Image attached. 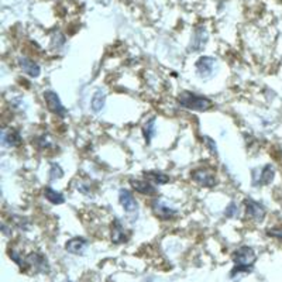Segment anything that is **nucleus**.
<instances>
[{
    "mask_svg": "<svg viewBox=\"0 0 282 282\" xmlns=\"http://www.w3.org/2000/svg\"><path fill=\"white\" fill-rule=\"evenodd\" d=\"M232 258H233V263L236 264V267L230 272V278L236 281V276H243L245 274H248L250 271H252V265L257 260V254L251 247L243 245V247H239L237 250H234Z\"/></svg>",
    "mask_w": 282,
    "mask_h": 282,
    "instance_id": "nucleus-1",
    "label": "nucleus"
},
{
    "mask_svg": "<svg viewBox=\"0 0 282 282\" xmlns=\"http://www.w3.org/2000/svg\"><path fill=\"white\" fill-rule=\"evenodd\" d=\"M178 103L181 104V107L196 111H206L212 107L210 99L202 96V95H198V93L189 92V91L179 93Z\"/></svg>",
    "mask_w": 282,
    "mask_h": 282,
    "instance_id": "nucleus-2",
    "label": "nucleus"
},
{
    "mask_svg": "<svg viewBox=\"0 0 282 282\" xmlns=\"http://www.w3.org/2000/svg\"><path fill=\"white\" fill-rule=\"evenodd\" d=\"M217 67V61L213 57H201L199 60L195 64V68H196V74L199 78L202 79H209L212 78L213 74H215V69Z\"/></svg>",
    "mask_w": 282,
    "mask_h": 282,
    "instance_id": "nucleus-3",
    "label": "nucleus"
},
{
    "mask_svg": "<svg viewBox=\"0 0 282 282\" xmlns=\"http://www.w3.org/2000/svg\"><path fill=\"white\" fill-rule=\"evenodd\" d=\"M244 206L247 217L251 219L252 221H263L265 219L267 210L264 208L263 203L257 202V201H254L251 198H247L244 201Z\"/></svg>",
    "mask_w": 282,
    "mask_h": 282,
    "instance_id": "nucleus-4",
    "label": "nucleus"
},
{
    "mask_svg": "<svg viewBox=\"0 0 282 282\" xmlns=\"http://www.w3.org/2000/svg\"><path fill=\"white\" fill-rule=\"evenodd\" d=\"M44 100H45V103L48 106L49 111H52L54 115L60 117H65L67 116V109L64 107V104H62L61 99L58 96V93H55L54 91H45L43 93Z\"/></svg>",
    "mask_w": 282,
    "mask_h": 282,
    "instance_id": "nucleus-5",
    "label": "nucleus"
},
{
    "mask_svg": "<svg viewBox=\"0 0 282 282\" xmlns=\"http://www.w3.org/2000/svg\"><path fill=\"white\" fill-rule=\"evenodd\" d=\"M208 41L209 33L208 30H206V27H205V25H199V27L195 29L193 36H192V40H190V51H193V52H201V51L205 49Z\"/></svg>",
    "mask_w": 282,
    "mask_h": 282,
    "instance_id": "nucleus-6",
    "label": "nucleus"
},
{
    "mask_svg": "<svg viewBox=\"0 0 282 282\" xmlns=\"http://www.w3.org/2000/svg\"><path fill=\"white\" fill-rule=\"evenodd\" d=\"M275 178V168L271 165V164H267L265 166H263L261 170H257L254 171V175H252V184L256 186H265V185H270Z\"/></svg>",
    "mask_w": 282,
    "mask_h": 282,
    "instance_id": "nucleus-7",
    "label": "nucleus"
},
{
    "mask_svg": "<svg viewBox=\"0 0 282 282\" xmlns=\"http://www.w3.org/2000/svg\"><path fill=\"white\" fill-rule=\"evenodd\" d=\"M151 208H153L154 215L157 216L158 219H161V220H172L174 217L178 216L177 209L168 206V205H166L164 201H161V199H155Z\"/></svg>",
    "mask_w": 282,
    "mask_h": 282,
    "instance_id": "nucleus-8",
    "label": "nucleus"
},
{
    "mask_svg": "<svg viewBox=\"0 0 282 282\" xmlns=\"http://www.w3.org/2000/svg\"><path fill=\"white\" fill-rule=\"evenodd\" d=\"M119 202L122 205L123 210L129 215H135L138 213V203L133 196V193L129 189H120L119 192Z\"/></svg>",
    "mask_w": 282,
    "mask_h": 282,
    "instance_id": "nucleus-9",
    "label": "nucleus"
},
{
    "mask_svg": "<svg viewBox=\"0 0 282 282\" xmlns=\"http://www.w3.org/2000/svg\"><path fill=\"white\" fill-rule=\"evenodd\" d=\"M190 178L201 186H205V188H213L217 184L215 174L210 172L209 170H205V168H199V170L190 172Z\"/></svg>",
    "mask_w": 282,
    "mask_h": 282,
    "instance_id": "nucleus-10",
    "label": "nucleus"
},
{
    "mask_svg": "<svg viewBox=\"0 0 282 282\" xmlns=\"http://www.w3.org/2000/svg\"><path fill=\"white\" fill-rule=\"evenodd\" d=\"M27 263L37 272H49V265L47 257L41 252H31L27 256Z\"/></svg>",
    "mask_w": 282,
    "mask_h": 282,
    "instance_id": "nucleus-11",
    "label": "nucleus"
},
{
    "mask_svg": "<svg viewBox=\"0 0 282 282\" xmlns=\"http://www.w3.org/2000/svg\"><path fill=\"white\" fill-rule=\"evenodd\" d=\"M89 247L88 240L83 237H74V239L68 240L67 244H65V250L74 256H82L86 251V248Z\"/></svg>",
    "mask_w": 282,
    "mask_h": 282,
    "instance_id": "nucleus-12",
    "label": "nucleus"
},
{
    "mask_svg": "<svg viewBox=\"0 0 282 282\" xmlns=\"http://www.w3.org/2000/svg\"><path fill=\"white\" fill-rule=\"evenodd\" d=\"M21 135L17 130L5 129L2 130V144L5 147H17L21 144Z\"/></svg>",
    "mask_w": 282,
    "mask_h": 282,
    "instance_id": "nucleus-13",
    "label": "nucleus"
},
{
    "mask_svg": "<svg viewBox=\"0 0 282 282\" xmlns=\"http://www.w3.org/2000/svg\"><path fill=\"white\" fill-rule=\"evenodd\" d=\"M19 65L20 68H21V71H23L25 75L31 76V78H38L40 74H41V67H40L36 61L30 60V58H25V57L20 58Z\"/></svg>",
    "mask_w": 282,
    "mask_h": 282,
    "instance_id": "nucleus-14",
    "label": "nucleus"
},
{
    "mask_svg": "<svg viewBox=\"0 0 282 282\" xmlns=\"http://www.w3.org/2000/svg\"><path fill=\"white\" fill-rule=\"evenodd\" d=\"M129 240V236H127V232L126 229L122 224V221L116 219L111 224V241L115 244H123Z\"/></svg>",
    "mask_w": 282,
    "mask_h": 282,
    "instance_id": "nucleus-15",
    "label": "nucleus"
},
{
    "mask_svg": "<svg viewBox=\"0 0 282 282\" xmlns=\"http://www.w3.org/2000/svg\"><path fill=\"white\" fill-rule=\"evenodd\" d=\"M130 185L133 186L135 192H138L141 195H147V196H155L157 189L155 186L147 182V181H140V179H130Z\"/></svg>",
    "mask_w": 282,
    "mask_h": 282,
    "instance_id": "nucleus-16",
    "label": "nucleus"
},
{
    "mask_svg": "<svg viewBox=\"0 0 282 282\" xmlns=\"http://www.w3.org/2000/svg\"><path fill=\"white\" fill-rule=\"evenodd\" d=\"M106 104V92L103 89H96L91 100V109L93 113H100L104 109Z\"/></svg>",
    "mask_w": 282,
    "mask_h": 282,
    "instance_id": "nucleus-17",
    "label": "nucleus"
},
{
    "mask_svg": "<svg viewBox=\"0 0 282 282\" xmlns=\"http://www.w3.org/2000/svg\"><path fill=\"white\" fill-rule=\"evenodd\" d=\"M44 196L47 198V201L52 203V205H62L65 202V198L61 192H57L55 189H52L51 186H45L44 189Z\"/></svg>",
    "mask_w": 282,
    "mask_h": 282,
    "instance_id": "nucleus-18",
    "label": "nucleus"
},
{
    "mask_svg": "<svg viewBox=\"0 0 282 282\" xmlns=\"http://www.w3.org/2000/svg\"><path fill=\"white\" fill-rule=\"evenodd\" d=\"M146 178L151 179V181H154L155 184H158V185H164V184H168V182H170V177L165 175V174H162V172H158V171L146 172Z\"/></svg>",
    "mask_w": 282,
    "mask_h": 282,
    "instance_id": "nucleus-19",
    "label": "nucleus"
},
{
    "mask_svg": "<svg viewBox=\"0 0 282 282\" xmlns=\"http://www.w3.org/2000/svg\"><path fill=\"white\" fill-rule=\"evenodd\" d=\"M143 135H144V140L150 143V141L153 140V137L155 135V119H150L146 124H144V127H143Z\"/></svg>",
    "mask_w": 282,
    "mask_h": 282,
    "instance_id": "nucleus-20",
    "label": "nucleus"
},
{
    "mask_svg": "<svg viewBox=\"0 0 282 282\" xmlns=\"http://www.w3.org/2000/svg\"><path fill=\"white\" fill-rule=\"evenodd\" d=\"M9 257L12 258L13 261L19 265L20 270H25L27 267H30L29 263H27V258H23V256H21L19 251H16V250H10V251H9Z\"/></svg>",
    "mask_w": 282,
    "mask_h": 282,
    "instance_id": "nucleus-21",
    "label": "nucleus"
},
{
    "mask_svg": "<svg viewBox=\"0 0 282 282\" xmlns=\"http://www.w3.org/2000/svg\"><path fill=\"white\" fill-rule=\"evenodd\" d=\"M64 177V170L60 164L57 162H51V168H49V181L54 182V181H58Z\"/></svg>",
    "mask_w": 282,
    "mask_h": 282,
    "instance_id": "nucleus-22",
    "label": "nucleus"
},
{
    "mask_svg": "<svg viewBox=\"0 0 282 282\" xmlns=\"http://www.w3.org/2000/svg\"><path fill=\"white\" fill-rule=\"evenodd\" d=\"M224 216L229 217V219H234L239 216V205L236 202H230L226 206V210H224Z\"/></svg>",
    "mask_w": 282,
    "mask_h": 282,
    "instance_id": "nucleus-23",
    "label": "nucleus"
},
{
    "mask_svg": "<svg viewBox=\"0 0 282 282\" xmlns=\"http://www.w3.org/2000/svg\"><path fill=\"white\" fill-rule=\"evenodd\" d=\"M203 140H205V144L208 146L209 151L216 155V154H217V146H216L215 141L212 140L210 137H208V135H205V137H203Z\"/></svg>",
    "mask_w": 282,
    "mask_h": 282,
    "instance_id": "nucleus-24",
    "label": "nucleus"
},
{
    "mask_svg": "<svg viewBox=\"0 0 282 282\" xmlns=\"http://www.w3.org/2000/svg\"><path fill=\"white\" fill-rule=\"evenodd\" d=\"M267 234L271 237H275L278 240H282V227H272L267 230Z\"/></svg>",
    "mask_w": 282,
    "mask_h": 282,
    "instance_id": "nucleus-25",
    "label": "nucleus"
},
{
    "mask_svg": "<svg viewBox=\"0 0 282 282\" xmlns=\"http://www.w3.org/2000/svg\"><path fill=\"white\" fill-rule=\"evenodd\" d=\"M64 282H72V281H64Z\"/></svg>",
    "mask_w": 282,
    "mask_h": 282,
    "instance_id": "nucleus-26",
    "label": "nucleus"
}]
</instances>
